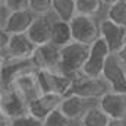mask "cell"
I'll return each instance as SVG.
<instances>
[{
    "mask_svg": "<svg viewBox=\"0 0 126 126\" xmlns=\"http://www.w3.org/2000/svg\"><path fill=\"white\" fill-rule=\"evenodd\" d=\"M90 48H91V46L78 43V41H72V43L66 44L64 47H60L59 70L72 78H76L78 75H81L84 64L88 59Z\"/></svg>",
    "mask_w": 126,
    "mask_h": 126,
    "instance_id": "obj_1",
    "label": "cell"
},
{
    "mask_svg": "<svg viewBox=\"0 0 126 126\" xmlns=\"http://www.w3.org/2000/svg\"><path fill=\"white\" fill-rule=\"evenodd\" d=\"M37 78L43 94H59L63 97L70 93L75 81V78L60 70H37Z\"/></svg>",
    "mask_w": 126,
    "mask_h": 126,
    "instance_id": "obj_2",
    "label": "cell"
},
{
    "mask_svg": "<svg viewBox=\"0 0 126 126\" xmlns=\"http://www.w3.org/2000/svg\"><path fill=\"white\" fill-rule=\"evenodd\" d=\"M109 91H111V88L103 76L91 78V76H87V75L81 73L75 78L69 94H75L79 95V97L91 98V100H100Z\"/></svg>",
    "mask_w": 126,
    "mask_h": 126,
    "instance_id": "obj_3",
    "label": "cell"
},
{
    "mask_svg": "<svg viewBox=\"0 0 126 126\" xmlns=\"http://www.w3.org/2000/svg\"><path fill=\"white\" fill-rule=\"evenodd\" d=\"M70 28H72L73 41L84 43V44H88V46H91L94 41H97L101 37L100 24L93 16L76 13V16L70 21Z\"/></svg>",
    "mask_w": 126,
    "mask_h": 126,
    "instance_id": "obj_4",
    "label": "cell"
},
{
    "mask_svg": "<svg viewBox=\"0 0 126 126\" xmlns=\"http://www.w3.org/2000/svg\"><path fill=\"white\" fill-rule=\"evenodd\" d=\"M110 54H111V51H110L107 43L100 37L97 41L91 44L90 54L84 64L82 73L87 76H91V78H100L103 75V69H104L106 62Z\"/></svg>",
    "mask_w": 126,
    "mask_h": 126,
    "instance_id": "obj_5",
    "label": "cell"
},
{
    "mask_svg": "<svg viewBox=\"0 0 126 126\" xmlns=\"http://www.w3.org/2000/svg\"><path fill=\"white\" fill-rule=\"evenodd\" d=\"M101 76L107 81L111 91L126 94V66L116 53L109 56Z\"/></svg>",
    "mask_w": 126,
    "mask_h": 126,
    "instance_id": "obj_6",
    "label": "cell"
},
{
    "mask_svg": "<svg viewBox=\"0 0 126 126\" xmlns=\"http://www.w3.org/2000/svg\"><path fill=\"white\" fill-rule=\"evenodd\" d=\"M10 87L21 95L28 104L43 94L40 82H38V78H37V69L35 67H30V69L21 72L13 79Z\"/></svg>",
    "mask_w": 126,
    "mask_h": 126,
    "instance_id": "obj_7",
    "label": "cell"
},
{
    "mask_svg": "<svg viewBox=\"0 0 126 126\" xmlns=\"http://www.w3.org/2000/svg\"><path fill=\"white\" fill-rule=\"evenodd\" d=\"M37 46L31 41L27 32L24 34H12L7 47L1 51V60L6 59H19V60H31Z\"/></svg>",
    "mask_w": 126,
    "mask_h": 126,
    "instance_id": "obj_8",
    "label": "cell"
},
{
    "mask_svg": "<svg viewBox=\"0 0 126 126\" xmlns=\"http://www.w3.org/2000/svg\"><path fill=\"white\" fill-rule=\"evenodd\" d=\"M31 62L37 70H59L60 47H57L53 43L37 46L31 57Z\"/></svg>",
    "mask_w": 126,
    "mask_h": 126,
    "instance_id": "obj_9",
    "label": "cell"
},
{
    "mask_svg": "<svg viewBox=\"0 0 126 126\" xmlns=\"http://www.w3.org/2000/svg\"><path fill=\"white\" fill-rule=\"evenodd\" d=\"M0 110L10 119L24 116L28 113V103L18 94L10 85L1 87L0 94Z\"/></svg>",
    "mask_w": 126,
    "mask_h": 126,
    "instance_id": "obj_10",
    "label": "cell"
},
{
    "mask_svg": "<svg viewBox=\"0 0 126 126\" xmlns=\"http://www.w3.org/2000/svg\"><path fill=\"white\" fill-rule=\"evenodd\" d=\"M95 104H98V100H91V98L79 97V95H75V94H67L63 97L62 104H60L59 109L69 119H72L75 122H81L84 114L91 107H94Z\"/></svg>",
    "mask_w": 126,
    "mask_h": 126,
    "instance_id": "obj_11",
    "label": "cell"
},
{
    "mask_svg": "<svg viewBox=\"0 0 126 126\" xmlns=\"http://www.w3.org/2000/svg\"><path fill=\"white\" fill-rule=\"evenodd\" d=\"M101 38L107 43L111 53H119L126 44V27H122L109 18L101 19L100 22Z\"/></svg>",
    "mask_w": 126,
    "mask_h": 126,
    "instance_id": "obj_12",
    "label": "cell"
},
{
    "mask_svg": "<svg viewBox=\"0 0 126 126\" xmlns=\"http://www.w3.org/2000/svg\"><path fill=\"white\" fill-rule=\"evenodd\" d=\"M62 100L63 95L59 94H41L28 104V113L40 120H44L50 113L60 107Z\"/></svg>",
    "mask_w": 126,
    "mask_h": 126,
    "instance_id": "obj_13",
    "label": "cell"
},
{
    "mask_svg": "<svg viewBox=\"0 0 126 126\" xmlns=\"http://www.w3.org/2000/svg\"><path fill=\"white\" fill-rule=\"evenodd\" d=\"M98 106L110 119H126V94L109 91L98 100Z\"/></svg>",
    "mask_w": 126,
    "mask_h": 126,
    "instance_id": "obj_14",
    "label": "cell"
},
{
    "mask_svg": "<svg viewBox=\"0 0 126 126\" xmlns=\"http://www.w3.org/2000/svg\"><path fill=\"white\" fill-rule=\"evenodd\" d=\"M28 37L35 46H43L47 43H51V34H53V19H50V15L47 16H35L32 25L27 31Z\"/></svg>",
    "mask_w": 126,
    "mask_h": 126,
    "instance_id": "obj_15",
    "label": "cell"
},
{
    "mask_svg": "<svg viewBox=\"0 0 126 126\" xmlns=\"http://www.w3.org/2000/svg\"><path fill=\"white\" fill-rule=\"evenodd\" d=\"M34 19H35V15L30 9L16 10V12L10 13L7 22H6V27L1 28V30L7 31L9 34H24V32H27L30 30Z\"/></svg>",
    "mask_w": 126,
    "mask_h": 126,
    "instance_id": "obj_16",
    "label": "cell"
},
{
    "mask_svg": "<svg viewBox=\"0 0 126 126\" xmlns=\"http://www.w3.org/2000/svg\"><path fill=\"white\" fill-rule=\"evenodd\" d=\"M34 67L31 60H19V59H6L1 60V67H0V73H1V87H9L13 79L24 70Z\"/></svg>",
    "mask_w": 126,
    "mask_h": 126,
    "instance_id": "obj_17",
    "label": "cell"
},
{
    "mask_svg": "<svg viewBox=\"0 0 126 126\" xmlns=\"http://www.w3.org/2000/svg\"><path fill=\"white\" fill-rule=\"evenodd\" d=\"M73 41L70 22H66L62 19H53V34H51V43L57 47H64L66 44Z\"/></svg>",
    "mask_w": 126,
    "mask_h": 126,
    "instance_id": "obj_18",
    "label": "cell"
},
{
    "mask_svg": "<svg viewBox=\"0 0 126 126\" xmlns=\"http://www.w3.org/2000/svg\"><path fill=\"white\" fill-rule=\"evenodd\" d=\"M53 13L57 19L70 22L76 16V0H53Z\"/></svg>",
    "mask_w": 126,
    "mask_h": 126,
    "instance_id": "obj_19",
    "label": "cell"
},
{
    "mask_svg": "<svg viewBox=\"0 0 126 126\" xmlns=\"http://www.w3.org/2000/svg\"><path fill=\"white\" fill-rule=\"evenodd\" d=\"M109 123L110 117L103 111V109L98 104H95L84 114V117L79 122V126H109Z\"/></svg>",
    "mask_w": 126,
    "mask_h": 126,
    "instance_id": "obj_20",
    "label": "cell"
},
{
    "mask_svg": "<svg viewBox=\"0 0 126 126\" xmlns=\"http://www.w3.org/2000/svg\"><path fill=\"white\" fill-rule=\"evenodd\" d=\"M106 4L103 0H76V13L78 15H87L95 18L100 15Z\"/></svg>",
    "mask_w": 126,
    "mask_h": 126,
    "instance_id": "obj_21",
    "label": "cell"
},
{
    "mask_svg": "<svg viewBox=\"0 0 126 126\" xmlns=\"http://www.w3.org/2000/svg\"><path fill=\"white\" fill-rule=\"evenodd\" d=\"M110 21L126 27V0H119L110 6H107V16Z\"/></svg>",
    "mask_w": 126,
    "mask_h": 126,
    "instance_id": "obj_22",
    "label": "cell"
},
{
    "mask_svg": "<svg viewBox=\"0 0 126 126\" xmlns=\"http://www.w3.org/2000/svg\"><path fill=\"white\" fill-rule=\"evenodd\" d=\"M44 126H76V122L69 119L67 116H64L60 109L54 110L53 113H50L44 120H43Z\"/></svg>",
    "mask_w": 126,
    "mask_h": 126,
    "instance_id": "obj_23",
    "label": "cell"
},
{
    "mask_svg": "<svg viewBox=\"0 0 126 126\" xmlns=\"http://www.w3.org/2000/svg\"><path fill=\"white\" fill-rule=\"evenodd\" d=\"M28 9L35 16H47L53 12V0H28Z\"/></svg>",
    "mask_w": 126,
    "mask_h": 126,
    "instance_id": "obj_24",
    "label": "cell"
},
{
    "mask_svg": "<svg viewBox=\"0 0 126 126\" xmlns=\"http://www.w3.org/2000/svg\"><path fill=\"white\" fill-rule=\"evenodd\" d=\"M12 126H44V123H43V120L34 117L30 113H27L24 116L12 119Z\"/></svg>",
    "mask_w": 126,
    "mask_h": 126,
    "instance_id": "obj_25",
    "label": "cell"
},
{
    "mask_svg": "<svg viewBox=\"0 0 126 126\" xmlns=\"http://www.w3.org/2000/svg\"><path fill=\"white\" fill-rule=\"evenodd\" d=\"M4 4L10 12H16V10H24V9H28V0H6Z\"/></svg>",
    "mask_w": 126,
    "mask_h": 126,
    "instance_id": "obj_26",
    "label": "cell"
},
{
    "mask_svg": "<svg viewBox=\"0 0 126 126\" xmlns=\"http://www.w3.org/2000/svg\"><path fill=\"white\" fill-rule=\"evenodd\" d=\"M10 13H12V12H10L4 4H0V30L6 27V22H7Z\"/></svg>",
    "mask_w": 126,
    "mask_h": 126,
    "instance_id": "obj_27",
    "label": "cell"
},
{
    "mask_svg": "<svg viewBox=\"0 0 126 126\" xmlns=\"http://www.w3.org/2000/svg\"><path fill=\"white\" fill-rule=\"evenodd\" d=\"M109 126H126V119H110Z\"/></svg>",
    "mask_w": 126,
    "mask_h": 126,
    "instance_id": "obj_28",
    "label": "cell"
},
{
    "mask_svg": "<svg viewBox=\"0 0 126 126\" xmlns=\"http://www.w3.org/2000/svg\"><path fill=\"white\" fill-rule=\"evenodd\" d=\"M116 54L120 57V60H122V62H123V64L126 66V44H125V47H123L119 53H116Z\"/></svg>",
    "mask_w": 126,
    "mask_h": 126,
    "instance_id": "obj_29",
    "label": "cell"
},
{
    "mask_svg": "<svg viewBox=\"0 0 126 126\" xmlns=\"http://www.w3.org/2000/svg\"><path fill=\"white\" fill-rule=\"evenodd\" d=\"M116 1H119V0H103V3H104L106 6H110V4H113V3H116Z\"/></svg>",
    "mask_w": 126,
    "mask_h": 126,
    "instance_id": "obj_30",
    "label": "cell"
},
{
    "mask_svg": "<svg viewBox=\"0 0 126 126\" xmlns=\"http://www.w3.org/2000/svg\"><path fill=\"white\" fill-rule=\"evenodd\" d=\"M4 1H6V0H0V4H1V3H4Z\"/></svg>",
    "mask_w": 126,
    "mask_h": 126,
    "instance_id": "obj_31",
    "label": "cell"
}]
</instances>
